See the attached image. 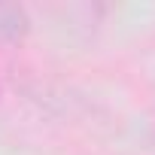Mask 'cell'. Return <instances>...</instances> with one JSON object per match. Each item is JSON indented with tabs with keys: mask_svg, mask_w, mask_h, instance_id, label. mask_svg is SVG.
I'll list each match as a JSON object with an SVG mask.
<instances>
[{
	"mask_svg": "<svg viewBox=\"0 0 155 155\" xmlns=\"http://www.w3.org/2000/svg\"><path fill=\"white\" fill-rule=\"evenodd\" d=\"M31 31V15L18 3H0V43H18Z\"/></svg>",
	"mask_w": 155,
	"mask_h": 155,
	"instance_id": "1",
	"label": "cell"
}]
</instances>
